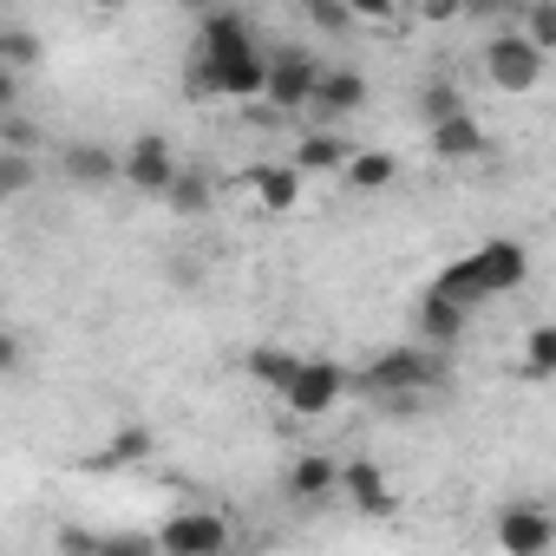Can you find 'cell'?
<instances>
[{
    "instance_id": "obj_8",
    "label": "cell",
    "mask_w": 556,
    "mask_h": 556,
    "mask_svg": "<svg viewBox=\"0 0 556 556\" xmlns=\"http://www.w3.org/2000/svg\"><path fill=\"white\" fill-rule=\"evenodd\" d=\"M177 177H184V164H177V151H170L164 131H138V138L125 144V184H131L138 197H170Z\"/></svg>"
},
{
    "instance_id": "obj_13",
    "label": "cell",
    "mask_w": 556,
    "mask_h": 556,
    "mask_svg": "<svg viewBox=\"0 0 556 556\" xmlns=\"http://www.w3.org/2000/svg\"><path fill=\"white\" fill-rule=\"evenodd\" d=\"M361 105H367V79H361L354 66H328L321 86H315V105H308V112H315L321 125H334V118H354Z\"/></svg>"
},
{
    "instance_id": "obj_18",
    "label": "cell",
    "mask_w": 556,
    "mask_h": 556,
    "mask_svg": "<svg viewBox=\"0 0 556 556\" xmlns=\"http://www.w3.org/2000/svg\"><path fill=\"white\" fill-rule=\"evenodd\" d=\"M413 105H419L426 131H439V125H452V118H465V112H471V99H465L452 79H426V86L413 92Z\"/></svg>"
},
{
    "instance_id": "obj_26",
    "label": "cell",
    "mask_w": 556,
    "mask_h": 556,
    "mask_svg": "<svg viewBox=\"0 0 556 556\" xmlns=\"http://www.w3.org/2000/svg\"><path fill=\"white\" fill-rule=\"evenodd\" d=\"M92 556H164V549H157V536H131V530H112V536H99V543H92Z\"/></svg>"
},
{
    "instance_id": "obj_4",
    "label": "cell",
    "mask_w": 556,
    "mask_h": 556,
    "mask_svg": "<svg viewBox=\"0 0 556 556\" xmlns=\"http://www.w3.org/2000/svg\"><path fill=\"white\" fill-rule=\"evenodd\" d=\"M341 400H348V367H341V361H328V354H302V367H295V380H289L282 406H289L295 419H328Z\"/></svg>"
},
{
    "instance_id": "obj_10",
    "label": "cell",
    "mask_w": 556,
    "mask_h": 556,
    "mask_svg": "<svg viewBox=\"0 0 556 556\" xmlns=\"http://www.w3.org/2000/svg\"><path fill=\"white\" fill-rule=\"evenodd\" d=\"M341 491H348V504H354L367 523H387V517L400 510V497H393V484H387V465H380V458H348Z\"/></svg>"
},
{
    "instance_id": "obj_27",
    "label": "cell",
    "mask_w": 556,
    "mask_h": 556,
    "mask_svg": "<svg viewBox=\"0 0 556 556\" xmlns=\"http://www.w3.org/2000/svg\"><path fill=\"white\" fill-rule=\"evenodd\" d=\"M308 27H315V34H354V27H361V14L334 8V0H308Z\"/></svg>"
},
{
    "instance_id": "obj_25",
    "label": "cell",
    "mask_w": 556,
    "mask_h": 556,
    "mask_svg": "<svg viewBox=\"0 0 556 556\" xmlns=\"http://www.w3.org/2000/svg\"><path fill=\"white\" fill-rule=\"evenodd\" d=\"M144 452H151V432H144V426H131V432H118L92 465H99V471H118V465H131V458H144Z\"/></svg>"
},
{
    "instance_id": "obj_22",
    "label": "cell",
    "mask_w": 556,
    "mask_h": 556,
    "mask_svg": "<svg viewBox=\"0 0 556 556\" xmlns=\"http://www.w3.org/2000/svg\"><path fill=\"white\" fill-rule=\"evenodd\" d=\"M210 197H216V184H210V170H197V164H184V177H177V190L164 197L177 216H203L210 210Z\"/></svg>"
},
{
    "instance_id": "obj_15",
    "label": "cell",
    "mask_w": 556,
    "mask_h": 556,
    "mask_svg": "<svg viewBox=\"0 0 556 556\" xmlns=\"http://www.w3.org/2000/svg\"><path fill=\"white\" fill-rule=\"evenodd\" d=\"M60 170H66L73 184H112V177H125V151L79 138V144H66V151H60Z\"/></svg>"
},
{
    "instance_id": "obj_14",
    "label": "cell",
    "mask_w": 556,
    "mask_h": 556,
    "mask_svg": "<svg viewBox=\"0 0 556 556\" xmlns=\"http://www.w3.org/2000/svg\"><path fill=\"white\" fill-rule=\"evenodd\" d=\"M249 197H255V210H268V216H289V210L302 203V170H295V164H255V170H249Z\"/></svg>"
},
{
    "instance_id": "obj_24",
    "label": "cell",
    "mask_w": 556,
    "mask_h": 556,
    "mask_svg": "<svg viewBox=\"0 0 556 556\" xmlns=\"http://www.w3.org/2000/svg\"><path fill=\"white\" fill-rule=\"evenodd\" d=\"M34 60H40V40H34L27 27L8 21V27H0V66H8V73H27Z\"/></svg>"
},
{
    "instance_id": "obj_1",
    "label": "cell",
    "mask_w": 556,
    "mask_h": 556,
    "mask_svg": "<svg viewBox=\"0 0 556 556\" xmlns=\"http://www.w3.org/2000/svg\"><path fill=\"white\" fill-rule=\"evenodd\" d=\"M190 86L210 99H262L268 92V53L255 47V27L242 14H203L197 21Z\"/></svg>"
},
{
    "instance_id": "obj_23",
    "label": "cell",
    "mask_w": 556,
    "mask_h": 556,
    "mask_svg": "<svg viewBox=\"0 0 556 556\" xmlns=\"http://www.w3.org/2000/svg\"><path fill=\"white\" fill-rule=\"evenodd\" d=\"M517 34L549 60V53H556V8H549V0H530V8L517 14Z\"/></svg>"
},
{
    "instance_id": "obj_3",
    "label": "cell",
    "mask_w": 556,
    "mask_h": 556,
    "mask_svg": "<svg viewBox=\"0 0 556 556\" xmlns=\"http://www.w3.org/2000/svg\"><path fill=\"white\" fill-rule=\"evenodd\" d=\"M321 73H328V60H315L308 47H275L268 53V92H262V105L268 112H308Z\"/></svg>"
},
{
    "instance_id": "obj_5",
    "label": "cell",
    "mask_w": 556,
    "mask_h": 556,
    "mask_svg": "<svg viewBox=\"0 0 556 556\" xmlns=\"http://www.w3.org/2000/svg\"><path fill=\"white\" fill-rule=\"evenodd\" d=\"M491 530H497V549H504V556H549V549H556V510L536 504V497L497 504Z\"/></svg>"
},
{
    "instance_id": "obj_20",
    "label": "cell",
    "mask_w": 556,
    "mask_h": 556,
    "mask_svg": "<svg viewBox=\"0 0 556 556\" xmlns=\"http://www.w3.org/2000/svg\"><path fill=\"white\" fill-rule=\"evenodd\" d=\"M295 367H302V354H289V348H255V354H249V380H255V387H268L275 400L289 393Z\"/></svg>"
},
{
    "instance_id": "obj_16",
    "label": "cell",
    "mask_w": 556,
    "mask_h": 556,
    "mask_svg": "<svg viewBox=\"0 0 556 556\" xmlns=\"http://www.w3.org/2000/svg\"><path fill=\"white\" fill-rule=\"evenodd\" d=\"M348 157H354V144H348L341 131H328V125H315V131L295 144V170H302V177H328V170H348Z\"/></svg>"
},
{
    "instance_id": "obj_19",
    "label": "cell",
    "mask_w": 556,
    "mask_h": 556,
    "mask_svg": "<svg viewBox=\"0 0 556 556\" xmlns=\"http://www.w3.org/2000/svg\"><path fill=\"white\" fill-rule=\"evenodd\" d=\"M517 374L523 380H556V321H536L517 348Z\"/></svg>"
},
{
    "instance_id": "obj_21",
    "label": "cell",
    "mask_w": 556,
    "mask_h": 556,
    "mask_svg": "<svg viewBox=\"0 0 556 556\" xmlns=\"http://www.w3.org/2000/svg\"><path fill=\"white\" fill-rule=\"evenodd\" d=\"M341 177H348V190H367V197H374V190H387V184L400 177V157H393V151H354Z\"/></svg>"
},
{
    "instance_id": "obj_17",
    "label": "cell",
    "mask_w": 556,
    "mask_h": 556,
    "mask_svg": "<svg viewBox=\"0 0 556 556\" xmlns=\"http://www.w3.org/2000/svg\"><path fill=\"white\" fill-rule=\"evenodd\" d=\"M484 151H491V138H484L478 112H465V118H452V125L432 131V157H445V164H471V157H484Z\"/></svg>"
},
{
    "instance_id": "obj_11",
    "label": "cell",
    "mask_w": 556,
    "mask_h": 556,
    "mask_svg": "<svg viewBox=\"0 0 556 556\" xmlns=\"http://www.w3.org/2000/svg\"><path fill=\"white\" fill-rule=\"evenodd\" d=\"M413 328H419V348H432V354H445V348H458V341H465V328H471V315H465L458 302H445L439 289H426V295L413 302Z\"/></svg>"
},
{
    "instance_id": "obj_2",
    "label": "cell",
    "mask_w": 556,
    "mask_h": 556,
    "mask_svg": "<svg viewBox=\"0 0 556 556\" xmlns=\"http://www.w3.org/2000/svg\"><path fill=\"white\" fill-rule=\"evenodd\" d=\"M445 387V354L406 341V348H380L367 367H361V393L367 400H387V406H419L426 393Z\"/></svg>"
},
{
    "instance_id": "obj_7",
    "label": "cell",
    "mask_w": 556,
    "mask_h": 556,
    "mask_svg": "<svg viewBox=\"0 0 556 556\" xmlns=\"http://www.w3.org/2000/svg\"><path fill=\"white\" fill-rule=\"evenodd\" d=\"M229 517L223 510H170L157 523V549L164 556H229Z\"/></svg>"
},
{
    "instance_id": "obj_9",
    "label": "cell",
    "mask_w": 556,
    "mask_h": 556,
    "mask_svg": "<svg viewBox=\"0 0 556 556\" xmlns=\"http://www.w3.org/2000/svg\"><path fill=\"white\" fill-rule=\"evenodd\" d=\"M465 262H471L478 289H484L491 302H497V295H517V289L530 282V255H523V242H510V236H491V242L465 249Z\"/></svg>"
},
{
    "instance_id": "obj_6",
    "label": "cell",
    "mask_w": 556,
    "mask_h": 556,
    "mask_svg": "<svg viewBox=\"0 0 556 556\" xmlns=\"http://www.w3.org/2000/svg\"><path fill=\"white\" fill-rule=\"evenodd\" d=\"M484 79H491L497 92L523 99V92H536V86H543V53H536L517 27H504L497 40H484Z\"/></svg>"
},
{
    "instance_id": "obj_28",
    "label": "cell",
    "mask_w": 556,
    "mask_h": 556,
    "mask_svg": "<svg viewBox=\"0 0 556 556\" xmlns=\"http://www.w3.org/2000/svg\"><path fill=\"white\" fill-rule=\"evenodd\" d=\"M27 184H34V164H27L21 151H8V177H0V197H21Z\"/></svg>"
},
{
    "instance_id": "obj_12",
    "label": "cell",
    "mask_w": 556,
    "mask_h": 556,
    "mask_svg": "<svg viewBox=\"0 0 556 556\" xmlns=\"http://www.w3.org/2000/svg\"><path fill=\"white\" fill-rule=\"evenodd\" d=\"M341 471H348V458H334V452H302L282 484H289L295 504H328V497L341 491Z\"/></svg>"
}]
</instances>
